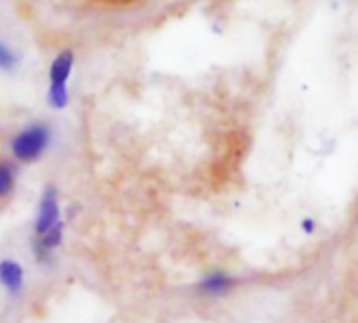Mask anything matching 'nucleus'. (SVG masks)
<instances>
[{"mask_svg":"<svg viewBox=\"0 0 358 323\" xmlns=\"http://www.w3.org/2000/svg\"><path fill=\"white\" fill-rule=\"evenodd\" d=\"M99 2H107V4H132L136 0H99Z\"/></svg>","mask_w":358,"mask_h":323,"instance_id":"6e6552de","label":"nucleus"},{"mask_svg":"<svg viewBox=\"0 0 358 323\" xmlns=\"http://www.w3.org/2000/svg\"><path fill=\"white\" fill-rule=\"evenodd\" d=\"M17 63H19V55L15 53V48L8 46L4 40H0V69L10 71L17 67Z\"/></svg>","mask_w":358,"mask_h":323,"instance_id":"0eeeda50","label":"nucleus"},{"mask_svg":"<svg viewBox=\"0 0 358 323\" xmlns=\"http://www.w3.org/2000/svg\"><path fill=\"white\" fill-rule=\"evenodd\" d=\"M73 61H76V55H73L71 48L61 50V53L50 61V67H48V103H50L55 109L67 107V101H69L67 80H69V76H71Z\"/></svg>","mask_w":358,"mask_h":323,"instance_id":"f03ea898","label":"nucleus"},{"mask_svg":"<svg viewBox=\"0 0 358 323\" xmlns=\"http://www.w3.org/2000/svg\"><path fill=\"white\" fill-rule=\"evenodd\" d=\"M0 284L10 296H19L23 290V269L15 261L0 263Z\"/></svg>","mask_w":358,"mask_h":323,"instance_id":"39448f33","label":"nucleus"},{"mask_svg":"<svg viewBox=\"0 0 358 323\" xmlns=\"http://www.w3.org/2000/svg\"><path fill=\"white\" fill-rule=\"evenodd\" d=\"M17 185V168L15 162L0 158V204L8 202Z\"/></svg>","mask_w":358,"mask_h":323,"instance_id":"423d86ee","label":"nucleus"},{"mask_svg":"<svg viewBox=\"0 0 358 323\" xmlns=\"http://www.w3.org/2000/svg\"><path fill=\"white\" fill-rule=\"evenodd\" d=\"M59 221V198H57V189L55 187H46L40 200V208H38V217H36V225H34V238L44 235L48 229H52Z\"/></svg>","mask_w":358,"mask_h":323,"instance_id":"7ed1b4c3","label":"nucleus"},{"mask_svg":"<svg viewBox=\"0 0 358 323\" xmlns=\"http://www.w3.org/2000/svg\"><path fill=\"white\" fill-rule=\"evenodd\" d=\"M235 286H237V280H235V277L216 271V273L206 275V277L199 282L197 290H199L203 296H224V294H229Z\"/></svg>","mask_w":358,"mask_h":323,"instance_id":"20e7f679","label":"nucleus"},{"mask_svg":"<svg viewBox=\"0 0 358 323\" xmlns=\"http://www.w3.org/2000/svg\"><path fill=\"white\" fill-rule=\"evenodd\" d=\"M304 229H306V231H313V229H315V223H313V221H306V223H304Z\"/></svg>","mask_w":358,"mask_h":323,"instance_id":"1a4fd4ad","label":"nucleus"},{"mask_svg":"<svg viewBox=\"0 0 358 323\" xmlns=\"http://www.w3.org/2000/svg\"><path fill=\"white\" fill-rule=\"evenodd\" d=\"M50 126L44 122H34L19 130L10 139V156L15 162L21 164H31L42 158V153L50 145Z\"/></svg>","mask_w":358,"mask_h":323,"instance_id":"f257e3e1","label":"nucleus"}]
</instances>
